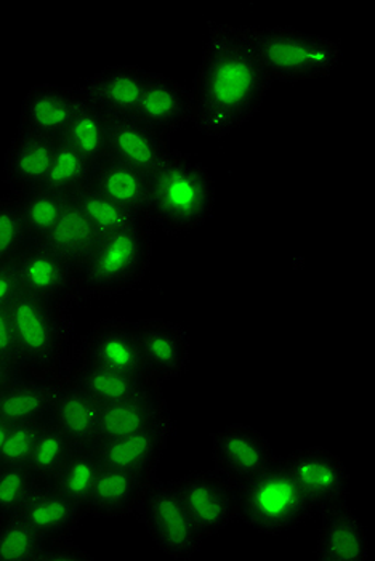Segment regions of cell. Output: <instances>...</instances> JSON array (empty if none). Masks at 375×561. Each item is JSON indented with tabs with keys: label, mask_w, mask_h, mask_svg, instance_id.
I'll return each mask as SVG.
<instances>
[{
	"label": "cell",
	"mask_w": 375,
	"mask_h": 561,
	"mask_svg": "<svg viewBox=\"0 0 375 561\" xmlns=\"http://www.w3.org/2000/svg\"><path fill=\"white\" fill-rule=\"evenodd\" d=\"M271 85L248 26L211 22L194 78L191 123L208 138H224L248 124Z\"/></svg>",
	"instance_id": "obj_1"
},
{
	"label": "cell",
	"mask_w": 375,
	"mask_h": 561,
	"mask_svg": "<svg viewBox=\"0 0 375 561\" xmlns=\"http://www.w3.org/2000/svg\"><path fill=\"white\" fill-rule=\"evenodd\" d=\"M215 182L203 162L173 150L164 165L151 175L148 216L162 233H190L214 213Z\"/></svg>",
	"instance_id": "obj_2"
},
{
	"label": "cell",
	"mask_w": 375,
	"mask_h": 561,
	"mask_svg": "<svg viewBox=\"0 0 375 561\" xmlns=\"http://www.w3.org/2000/svg\"><path fill=\"white\" fill-rule=\"evenodd\" d=\"M9 313L27 376L50 382L65 376L75 356L69 308L23 293Z\"/></svg>",
	"instance_id": "obj_3"
},
{
	"label": "cell",
	"mask_w": 375,
	"mask_h": 561,
	"mask_svg": "<svg viewBox=\"0 0 375 561\" xmlns=\"http://www.w3.org/2000/svg\"><path fill=\"white\" fill-rule=\"evenodd\" d=\"M248 31L273 84H297L328 78L342 61L340 45L319 34L284 26H248Z\"/></svg>",
	"instance_id": "obj_4"
},
{
	"label": "cell",
	"mask_w": 375,
	"mask_h": 561,
	"mask_svg": "<svg viewBox=\"0 0 375 561\" xmlns=\"http://www.w3.org/2000/svg\"><path fill=\"white\" fill-rule=\"evenodd\" d=\"M312 514L283 457L277 456L269 469L238 488V519L262 535L294 531Z\"/></svg>",
	"instance_id": "obj_5"
},
{
	"label": "cell",
	"mask_w": 375,
	"mask_h": 561,
	"mask_svg": "<svg viewBox=\"0 0 375 561\" xmlns=\"http://www.w3.org/2000/svg\"><path fill=\"white\" fill-rule=\"evenodd\" d=\"M151 231L152 227H135L103 238L79 272V304L137 287L151 265Z\"/></svg>",
	"instance_id": "obj_6"
},
{
	"label": "cell",
	"mask_w": 375,
	"mask_h": 561,
	"mask_svg": "<svg viewBox=\"0 0 375 561\" xmlns=\"http://www.w3.org/2000/svg\"><path fill=\"white\" fill-rule=\"evenodd\" d=\"M137 514L148 529L149 538L164 556L190 560L200 552L204 536L188 514L172 481L152 477Z\"/></svg>",
	"instance_id": "obj_7"
},
{
	"label": "cell",
	"mask_w": 375,
	"mask_h": 561,
	"mask_svg": "<svg viewBox=\"0 0 375 561\" xmlns=\"http://www.w3.org/2000/svg\"><path fill=\"white\" fill-rule=\"evenodd\" d=\"M172 484L204 539L238 519V488L215 470H193Z\"/></svg>",
	"instance_id": "obj_8"
},
{
	"label": "cell",
	"mask_w": 375,
	"mask_h": 561,
	"mask_svg": "<svg viewBox=\"0 0 375 561\" xmlns=\"http://www.w3.org/2000/svg\"><path fill=\"white\" fill-rule=\"evenodd\" d=\"M283 459L315 514L346 502L350 473L331 449L311 446L287 454Z\"/></svg>",
	"instance_id": "obj_9"
},
{
	"label": "cell",
	"mask_w": 375,
	"mask_h": 561,
	"mask_svg": "<svg viewBox=\"0 0 375 561\" xmlns=\"http://www.w3.org/2000/svg\"><path fill=\"white\" fill-rule=\"evenodd\" d=\"M276 457L266 436L252 425L231 424L212 433L214 470L236 488L269 469Z\"/></svg>",
	"instance_id": "obj_10"
},
{
	"label": "cell",
	"mask_w": 375,
	"mask_h": 561,
	"mask_svg": "<svg viewBox=\"0 0 375 561\" xmlns=\"http://www.w3.org/2000/svg\"><path fill=\"white\" fill-rule=\"evenodd\" d=\"M75 355L76 358L92 365L120 370L130 376L148 377L138 341L137 321L127 318H106L93 325L83 335Z\"/></svg>",
	"instance_id": "obj_11"
},
{
	"label": "cell",
	"mask_w": 375,
	"mask_h": 561,
	"mask_svg": "<svg viewBox=\"0 0 375 561\" xmlns=\"http://www.w3.org/2000/svg\"><path fill=\"white\" fill-rule=\"evenodd\" d=\"M24 293L69 308L79 304V272L44 244H30L15 260Z\"/></svg>",
	"instance_id": "obj_12"
},
{
	"label": "cell",
	"mask_w": 375,
	"mask_h": 561,
	"mask_svg": "<svg viewBox=\"0 0 375 561\" xmlns=\"http://www.w3.org/2000/svg\"><path fill=\"white\" fill-rule=\"evenodd\" d=\"M146 374L159 386L186 373L190 339L182 325L166 318L137 321Z\"/></svg>",
	"instance_id": "obj_13"
},
{
	"label": "cell",
	"mask_w": 375,
	"mask_h": 561,
	"mask_svg": "<svg viewBox=\"0 0 375 561\" xmlns=\"http://www.w3.org/2000/svg\"><path fill=\"white\" fill-rule=\"evenodd\" d=\"M81 87L37 84L24 95L20 108V134L61 138L81 103Z\"/></svg>",
	"instance_id": "obj_14"
},
{
	"label": "cell",
	"mask_w": 375,
	"mask_h": 561,
	"mask_svg": "<svg viewBox=\"0 0 375 561\" xmlns=\"http://www.w3.org/2000/svg\"><path fill=\"white\" fill-rule=\"evenodd\" d=\"M170 137L137 117L107 116V156L152 175L172 154Z\"/></svg>",
	"instance_id": "obj_15"
},
{
	"label": "cell",
	"mask_w": 375,
	"mask_h": 561,
	"mask_svg": "<svg viewBox=\"0 0 375 561\" xmlns=\"http://www.w3.org/2000/svg\"><path fill=\"white\" fill-rule=\"evenodd\" d=\"M58 140L16 131L3 159V176L12 196L20 197L45 185Z\"/></svg>",
	"instance_id": "obj_16"
},
{
	"label": "cell",
	"mask_w": 375,
	"mask_h": 561,
	"mask_svg": "<svg viewBox=\"0 0 375 561\" xmlns=\"http://www.w3.org/2000/svg\"><path fill=\"white\" fill-rule=\"evenodd\" d=\"M149 71L134 64L111 65L96 72L82 92L107 116L135 117Z\"/></svg>",
	"instance_id": "obj_17"
},
{
	"label": "cell",
	"mask_w": 375,
	"mask_h": 561,
	"mask_svg": "<svg viewBox=\"0 0 375 561\" xmlns=\"http://www.w3.org/2000/svg\"><path fill=\"white\" fill-rule=\"evenodd\" d=\"M102 408L68 377L63 376L55 382L50 421L75 448H93L99 443Z\"/></svg>",
	"instance_id": "obj_18"
},
{
	"label": "cell",
	"mask_w": 375,
	"mask_h": 561,
	"mask_svg": "<svg viewBox=\"0 0 375 561\" xmlns=\"http://www.w3.org/2000/svg\"><path fill=\"white\" fill-rule=\"evenodd\" d=\"M316 561H367L370 538L364 523L346 502L326 508L321 514Z\"/></svg>",
	"instance_id": "obj_19"
},
{
	"label": "cell",
	"mask_w": 375,
	"mask_h": 561,
	"mask_svg": "<svg viewBox=\"0 0 375 561\" xmlns=\"http://www.w3.org/2000/svg\"><path fill=\"white\" fill-rule=\"evenodd\" d=\"M191 90L170 76L149 71L148 82L135 117L159 134L170 135L191 123Z\"/></svg>",
	"instance_id": "obj_20"
},
{
	"label": "cell",
	"mask_w": 375,
	"mask_h": 561,
	"mask_svg": "<svg viewBox=\"0 0 375 561\" xmlns=\"http://www.w3.org/2000/svg\"><path fill=\"white\" fill-rule=\"evenodd\" d=\"M65 376L87 391L90 397L95 398L102 407L138 400V398L162 391V386L152 382L148 377L130 376L120 370L92 365L76 358V355L72 356L71 365Z\"/></svg>",
	"instance_id": "obj_21"
},
{
	"label": "cell",
	"mask_w": 375,
	"mask_h": 561,
	"mask_svg": "<svg viewBox=\"0 0 375 561\" xmlns=\"http://www.w3.org/2000/svg\"><path fill=\"white\" fill-rule=\"evenodd\" d=\"M172 433L173 425H164L135 435L103 439L96 443L95 453L103 467L155 476Z\"/></svg>",
	"instance_id": "obj_22"
},
{
	"label": "cell",
	"mask_w": 375,
	"mask_h": 561,
	"mask_svg": "<svg viewBox=\"0 0 375 561\" xmlns=\"http://www.w3.org/2000/svg\"><path fill=\"white\" fill-rule=\"evenodd\" d=\"M149 473L102 467L90 494L87 515L96 518H123L137 514L149 481Z\"/></svg>",
	"instance_id": "obj_23"
},
{
	"label": "cell",
	"mask_w": 375,
	"mask_h": 561,
	"mask_svg": "<svg viewBox=\"0 0 375 561\" xmlns=\"http://www.w3.org/2000/svg\"><path fill=\"white\" fill-rule=\"evenodd\" d=\"M44 540L71 538L86 511L57 488L37 486L19 514Z\"/></svg>",
	"instance_id": "obj_24"
},
{
	"label": "cell",
	"mask_w": 375,
	"mask_h": 561,
	"mask_svg": "<svg viewBox=\"0 0 375 561\" xmlns=\"http://www.w3.org/2000/svg\"><path fill=\"white\" fill-rule=\"evenodd\" d=\"M173 425L162 391L102 408L99 442Z\"/></svg>",
	"instance_id": "obj_25"
},
{
	"label": "cell",
	"mask_w": 375,
	"mask_h": 561,
	"mask_svg": "<svg viewBox=\"0 0 375 561\" xmlns=\"http://www.w3.org/2000/svg\"><path fill=\"white\" fill-rule=\"evenodd\" d=\"M90 186L125 209L149 218L151 175L148 173L107 156L99 165H95Z\"/></svg>",
	"instance_id": "obj_26"
},
{
	"label": "cell",
	"mask_w": 375,
	"mask_h": 561,
	"mask_svg": "<svg viewBox=\"0 0 375 561\" xmlns=\"http://www.w3.org/2000/svg\"><path fill=\"white\" fill-rule=\"evenodd\" d=\"M102 239L89 218L83 216L82 210L76 206L75 201L69 199L54 230L41 244L47 245L55 254L60 255L69 265L81 272L90 257L95 254Z\"/></svg>",
	"instance_id": "obj_27"
},
{
	"label": "cell",
	"mask_w": 375,
	"mask_h": 561,
	"mask_svg": "<svg viewBox=\"0 0 375 561\" xmlns=\"http://www.w3.org/2000/svg\"><path fill=\"white\" fill-rule=\"evenodd\" d=\"M55 382L26 374L0 391V415L10 425L50 421Z\"/></svg>",
	"instance_id": "obj_28"
},
{
	"label": "cell",
	"mask_w": 375,
	"mask_h": 561,
	"mask_svg": "<svg viewBox=\"0 0 375 561\" xmlns=\"http://www.w3.org/2000/svg\"><path fill=\"white\" fill-rule=\"evenodd\" d=\"M81 93L79 108L61 138L76 151L81 152L87 161L99 165L107 158V114L103 113L82 89Z\"/></svg>",
	"instance_id": "obj_29"
},
{
	"label": "cell",
	"mask_w": 375,
	"mask_h": 561,
	"mask_svg": "<svg viewBox=\"0 0 375 561\" xmlns=\"http://www.w3.org/2000/svg\"><path fill=\"white\" fill-rule=\"evenodd\" d=\"M100 237L107 238L135 227H152L148 217L132 213L89 186L72 197Z\"/></svg>",
	"instance_id": "obj_30"
},
{
	"label": "cell",
	"mask_w": 375,
	"mask_h": 561,
	"mask_svg": "<svg viewBox=\"0 0 375 561\" xmlns=\"http://www.w3.org/2000/svg\"><path fill=\"white\" fill-rule=\"evenodd\" d=\"M93 172L95 165L60 138L44 186L66 199H72L92 185Z\"/></svg>",
	"instance_id": "obj_31"
},
{
	"label": "cell",
	"mask_w": 375,
	"mask_h": 561,
	"mask_svg": "<svg viewBox=\"0 0 375 561\" xmlns=\"http://www.w3.org/2000/svg\"><path fill=\"white\" fill-rule=\"evenodd\" d=\"M102 462L93 448H72L52 486L81 505L87 514L90 494L102 470Z\"/></svg>",
	"instance_id": "obj_32"
},
{
	"label": "cell",
	"mask_w": 375,
	"mask_h": 561,
	"mask_svg": "<svg viewBox=\"0 0 375 561\" xmlns=\"http://www.w3.org/2000/svg\"><path fill=\"white\" fill-rule=\"evenodd\" d=\"M72 448L75 446L66 438L65 433L54 422L48 421L42 428L36 448L27 460L26 469L39 486H48L54 483L55 477L60 472Z\"/></svg>",
	"instance_id": "obj_33"
},
{
	"label": "cell",
	"mask_w": 375,
	"mask_h": 561,
	"mask_svg": "<svg viewBox=\"0 0 375 561\" xmlns=\"http://www.w3.org/2000/svg\"><path fill=\"white\" fill-rule=\"evenodd\" d=\"M16 199H19L21 216L26 225L30 244H41L45 241V238L57 225L58 218L61 217L66 203L69 201L50 192L45 186L16 197Z\"/></svg>",
	"instance_id": "obj_34"
},
{
	"label": "cell",
	"mask_w": 375,
	"mask_h": 561,
	"mask_svg": "<svg viewBox=\"0 0 375 561\" xmlns=\"http://www.w3.org/2000/svg\"><path fill=\"white\" fill-rule=\"evenodd\" d=\"M44 539L19 515L0 518V561H37Z\"/></svg>",
	"instance_id": "obj_35"
},
{
	"label": "cell",
	"mask_w": 375,
	"mask_h": 561,
	"mask_svg": "<svg viewBox=\"0 0 375 561\" xmlns=\"http://www.w3.org/2000/svg\"><path fill=\"white\" fill-rule=\"evenodd\" d=\"M30 245L26 225L15 196H0V263H15Z\"/></svg>",
	"instance_id": "obj_36"
},
{
	"label": "cell",
	"mask_w": 375,
	"mask_h": 561,
	"mask_svg": "<svg viewBox=\"0 0 375 561\" xmlns=\"http://www.w3.org/2000/svg\"><path fill=\"white\" fill-rule=\"evenodd\" d=\"M37 486L26 466L0 463V518L19 515Z\"/></svg>",
	"instance_id": "obj_37"
},
{
	"label": "cell",
	"mask_w": 375,
	"mask_h": 561,
	"mask_svg": "<svg viewBox=\"0 0 375 561\" xmlns=\"http://www.w3.org/2000/svg\"><path fill=\"white\" fill-rule=\"evenodd\" d=\"M45 422H26V424L10 425L5 443L0 451V463L5 466H26L31 454L36 448L37 439Z\"/></svg>",
	"instance_id": "obj_38"
},
{
	"label": "cell",
	"mask_w": 375,
	"mask_h": 561,
	"mask_svg": "<svg viewBox=\"0 0 375 561\" xmlns=\"http://www.w3.org/2000/svg\"><path fill=\"white\" fill-rule=\"evenodd\" d=\"M71 538L44 540L37 561H95Z\"/></svg>",
	"instance_id": "obj_39"
},
{
	"label": "cell",
	"mask_w": 375,
	"mask_h": 561,
	"mask_svg": "<svg viewBox=\"0 0 375 561\" xmlns=\"http://www.w3.org/2000/svg\"><path fill=\"white\" fill-rule=\"evenodd\" d=\"M23 293L15 263H0V308L9 310Z\"/></svg>",
	"instance_id": "obj_40"
},
{
	"label": "cell",
	"mask_w": 375,
	"mask_h": 561,
	"mask_svg": "<svg viewBox=\"0 0 375 561\" xmlns=\"http://www.w3.org/2000/svg\"><path fill=\"white\" fill-rule=\"evenodd\" d=\"M0 358L23 367L21 366L19 344H16L12 318H10L9 310H5V308H0Z\"/></svg>",
	"instance_id": "obj_41"
},
{
	"label": "cell",
	"mask_w": 375,
	"mask_h": 561,
	"mask_svg": "<svg viewBox=\"0 0 375 561\" xmlns=\"http://www.w3.org/2000/svg\"><path fill=\"white\" fill-rule=\"evenodd\" d=\"M23 376H26L23 367L0 358V391L5 390Z\"/></svg>",
	"instance_id": "obj_42"
},
{
	"label": "cell",
	"mask_w": 375,
	"mask_h": 561,
	"mask_svg": "<svg viewBox=\"0 0 375 561\" xmlns=\"http://www.w3.org/2000/svg\"><path fill=\"white\" fill-rule=\"evenodd\" d=\"M10 431V424L0 415V451H2L3 443H5L7 433Z\"/></svg>",
	"instance_id": "obj_43"
}]
</instances>
